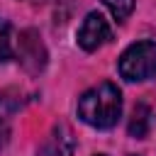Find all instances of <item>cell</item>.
Listing matches in <instances>:
<instances>
[{
    "label": "cell",
    "mask_w": 156,
    "mask_h": 156,
    "mask_svg": "<svg viewBox=\"0 0 156 156\" xmlns=\"http://www.w3.org/2000/svg\"><path fill=\"white\" fill-rule=\"evenodd\" d=\"M78 117L88 127L112 129L122 117V93H119V88L110 80L88 88L78 98Z\"/></svg>",
    "instance_id": "1"
},
{
    "label": "cell",
    "mask_w": 156,
    "mask_h": 156,
    "mask_svg": "<svg viewBox=\"0 0 156 156\" xmlns=\"http://www.w3.org/2000/svg\"><path fill=\"white\" fill-rule=\"evenodd\" d=\"M117 71L129 83H141L156 78V41L144 39L127 46L117 61Z\"/></svg>",
    "instance_id": "2"
},
{
    "label": "cell",
    "mask_w": 156,
    "mask_h": 156,
    "mask_svg": "<svg viewBox=\"0 0 156 156\" xmlns=\"http://www.w3.org/2000/svg\"><path fill=\"white\" fill-rule=\"evenodd\" d=\"M110 39H112V27H110V22L105 20V15H100V12H95V10L85 15L83 24H80L78 32H76V41H78V46H80L83 51H98V49L105 46Z\"/></svg>",
    "instance_id": "3"
},
{
    "label": "cell",
    "mask_w": 156,
    "mask_h": 156,
    "mask_svg": "<svg viewBox=\"0 0 156 156\" xmlns=\"http://www.w3.org/2000/svg\"><path fill=\"white\" fill-rule=\"evenodd\" d=\"M17 58H20V63L29 73H39L46 66V49L41 44V37L34 29L20 32V39H17Z\"/></svg>",
    "instance_id": "4"
},
{
    "label": "cell",
    "mask_w": 156,
    "mask_h": 156,
    "mask_svg": "<svg viewBox=\"0 0 156 156\" xmlns=\"http://www.w3.org/2000/svg\"><path fill=\"white\" fill-rule=\"evenodd\" d=\"M73 149H76V139H73L71 127L58 122L51 127L49 136L37 149V156H73Z\"/></svg>",
    "instance_id": "5"
},
{
    "label": "cell",
    "mask_w": 156,
    "mask_h": 156,
    "mask_svg": "<svg viewBox=\"0 0 156 156\" xmlns=\"http://www.w3.org/2000/svg\"><path fill=\"white\" fill-rule=\"evenodd\" d=\"M20 107H22V95L17 90H2L0 93V149H5V144L10 141L12 119H15Z\"/></svg>",
    "instance_id": "6"
},
{
    "label": "cell",
    "mask_w": 156,
    "mask_h": 156,
    "mask_svg": "<svg viewBox=\"0 0 156 156\" xmlns=\"http://www.w3.org/2000/svg\"><path fill=\"white\" fill-rule=\"evenodd\" d=\"M149 122H151L149 107H146V105H136L134 112H132V119H129V136L144 139L146 132H149Z\"/></svg>",
    "instance_id": "7"
},
{
    "label": "cell",
    "mask_w": 156,
    "mask_h": 156,
    "mask_svg": "<svg viewBox=\"0 0 156 156\" xmlns=\"http://www.w3.org/2000/svg\"><path fill=\"white\" fill-rule=\"evenodd\" d=\"M12 54H15L12 51V27H10L7 20L0 17V63L10 61Z\"/></svg>",
    "instance_id": "8"
},
{
    "label": "cell",
    "mask_w": 156,
    "mask_h": 156,
    "mask_svg": "<svg viewBox=\"0 0 156 156\" xmlns=\"http://www.w3.org/2000/svg\"><path fill=\"white\" fill-rule=\"evenodd\" d=\"M105 7L112 12V17L117 22H124L132 12H134V0H102Z\"/></svg>",
    "instance_id": "9"
},
{
    "label": "cell",
    "mask_w": 156,
    "mask_h": 156,
    "mask_svg": "<svg viewBox=\"0 0 156 156\" xmlns=\"http://www.w3.org/2000/svg\"><path fill=\"white\" fill-rule=\"evenodd\" d=\"M129 156H141V154H129Z\"/></svg>",
    "instance_id": "10"
},
{
    "label": "cell",
    "mask_w": 156,
    "mask_h": 156,
    "mask_svg": "<svg viewBox=\"0 0 156 156\" xmlns=\"http://www.w3.org/2000/svg\"><path fill=\"white\" fill-rule=\"evenodd\" d=\"M95 156H107V154H95Z\"/></svg>",
    "instance_id": "11"
}]
</instances>
